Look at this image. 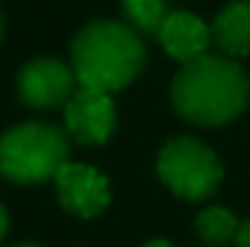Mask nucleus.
I'll use <instances>...</instances> for the list:
<instances>
[{"label": "nucleus", "mask_w": 250, "mask_h": 247, "mask_svg": "<svg viewBox=\"0 0 250 247\" xmlns=\"http://www.w3.org/2000/svg\"><path fill=\"white\" fill-rule=\"evenodd\" d=\"M250 96L248 73L227 56H201L187 62L172 82V105L178 117L195 125L233 123Z\"/></svg>", "instance_id": "nucleus-1"}, {"label": "nucleus", "mask_w": 250, "mask_h": 247, "mask_svg": "<svg viewBox=\"0 0 250 247\" xmlns=\"http://www.w3.org/2000/svg\"><path fill=\"white\" fill-rule=\"evenodd\" d=\"M70 56L79 87L102 93L128 87L146 67V47L137 29L114 21H93L82 26L73 38Z\"/></svg>", "instance_id": "nucleus-2"}, {"label": "nucleus", "mask_w": 250, "mask_h": 247, "mask_svg": "<svg viewBox=\"0 0 250 247\" xmlns=\"http://www.w3.org/2000/svg\"><path fill=\"white\" fill-rule=\"evenodd\" d=\"M70 163V143L50 123H23L0 137V175L12 184L53 181Z\"/></svg>", "instance_id": "nucleus-3"}, {"label": "nucleus", "mask_w": 250, "mask_h": 247, "mask_svg": "<svg viewBox=\"0 0 250 247\" xmlns=\"http://www.w3.org/2000/svg\"><path fill=\"white\" fill-rule=\"evenodd\" d=\"M157 175L178 198L204 201L218 192L224 169L212 148L192 137L169 140L157 154Z\"/></svg>", "instance_id": "nucleus-4"}, {"label": "nucleus", "mask_w": 250, "mask_h": 247, "mask_svg": "<svg viewBox=\"0 0 250 247\" xmlns=\"http://www.w3.org/2000/svg\"><path fill=\"white\" fill-rule=\"evenodd\" d=\"M76 73L59 59H35L18 73V96L35 111L67 105L76 93Z\"/></svg>", "instance_id": "nucleus-5"}, {"label": "nucleus", "mask_w": 250, "mask_h": 247, "mask_svg": "<svg viewBox=\"0 0 250 247\" xmlns=\"http://www.w3.org/2000/svg\"><path fill=\"white\" fill-rule=\"evenodd\" d=\"M67 134L82 145H102L117 128V108L111 93L79 87L64 105Z\"/></svg>", "instance_id": "nucleus-6"}, {"label": "nucleus", "mask_w": 250, "mask_h": 247, "mask_svg": "<svg viewBox=\"0 0 250 247\" xmlns=\"http://www.w3.org/2000/svg\"><path fill=\"white\" fill-rule=\"evenodd\" d=\"M53 181H56L59 204H62L67 212L79 215V218H93V215H99V212L108 206V201H111L105 175H99V172L90 169V166L64 163L62 172H59Z\"/></svg>", "instance_id": "nucleus-7"}, {"label": "nucleus", "mask_w": 250, "mask_h": 247, "mask_svg": "<svg viewBox=\"0 0 250 247\" xmlns=\"http://www.w3.org/2000/svg\"><path fill=\"white\" fill-rule=\"evenodd\" d=\"M157 38H160L163 50L172 59H178L181 64L207 56V47L212 41L209 26L192 12H169L160 32H157Z\"/></svg>", "instance_id": "nucleus-8"}, {"label": "nucleus", "mask_w": 250, "mask_h": 247, "mask_svg": "<svg viewBox=\"0 0 250 247\" xmlns=\"http://www.w3.org/2000/svg\"><path fill=\"white\" fill-rule=\"evenodd\" d=\"M209 35L227 59L250 56V0L227 3L212 21Z\"/></svg>", "instance_id": "nucleus-9"}, {"label": "nucleus", "mask_w": 250, "mask_h": 247, "mask_svg": "<svg viewBox=\"0 0 250 247\" xmlns=\"http://www.w3.org/2000/svg\"><path fill=\"white\" fill-rule=\"evenodd\" d=\"M195 230H198V236H201L207 245L221 247V245H227V242L236 239V233H239V218H236L230 209H224V206H209V209H204V212L195 218Z\"/></svg>", "instance_id": "nucleus-10"}, {"label": "nucleus", "mask_w": 250, "mask_h": 247, "mask_svg": "<svg viewBox=\"0 0 250 247\" xmlns=\"http://www.w3.org/2000/svg\"><path fill=\"white\" fill-rule=\"evenodd\" d=\"M123 12L131 23V29L157 35L166 15H169V0H123Z\"/></svg>", "instance_id": "nucleus-11"}, {"label": "nucleus", "mask_w": 250, "mask_h": 247, "mask_svg": "<svg viewBox=\"0 0 250 247\" xmlns=\"http://www.w3.org/2000/svg\"><path fill=\"white\" fill-rule=\"evenodd\" d=\"M233 245H236V247H250V218L239 224V233H236Z\"/></svg>", "instance_id": "nucleus-12"}, {"label": "nucleus", "mask_w": 250, "mask_h": 247, "mask_svg": "<svg viewBox=\"0 0 250 247\" xmlns=\"http://www.w3.org/2000/svg\"><path fill=\"white\" fill-rule=\"evenodd\" d=\"M6 227H9V218H6V209L0 206V242H3V236H6Z\"/></svg>", "instance_id": "nucleus-13"}, {"label": "nucleus", "mask_w": 250, "mask_h": 247, "mask_svg": "<svg viewBox=\"0 0 250 247\" xmlns=\"http://www.w3.org/2000/svg\"><path fill=\"white\" fill-rule=\"evenodd\" d=\"M143 247H172L166 239H154V242H148V245H143Z\"/></svg>", "instance_id": "nucleus-14"}, {"label": "nucleus", "mask_w": 250, "mask_h": 247, "mask_svg": "<svg viewBox=\"0 0 250 247\" xmlns=\"http://www.w3.org/2000/svg\"><path fill=\"white\" fill-rule=\"evenodd\" d=\"M0 38H3V15H0Z\"/></svg>", "instance_id": "nucleus-15"}, {"label": "nucleus", "mask_w": 250, "mask_h": 247, "mask_svg": "<svg viewBox=\"0 0 250 247\" xmlns=\"http://www.w3.org/2000/svg\"><path fill=\"white\" fill-rule=\"evenodd\" d=\"M18 247H35V245H18Z\"/></svg>", "instance_id": "nucleus-16"}]
</instances>
